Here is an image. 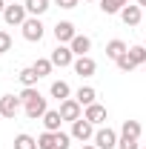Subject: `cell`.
<instances>
[{
	"label": "cell",
	"mask_w": 146,
	"mask_h": 149,
	"mask_svg": "<svg viewBox=\"0 0 146 149\" xmlns=\"http://www.w3.org/2000/svg\"><path fill=\"white\" fill-rule=\"evenodd\" d=\"M20 29H23V37H26L29 43H40L43 35H46V29H43L40 17H26V23H23Z\"/></svg>",
	"instance_id": "obj_1"
},
{
	"label": "cell",
	"mask_w": 146,
	"mask_h": 149,
	"mask_svg": "<svg viewBox=\"0 0 146 149\" xmlns=\"http://www.w3.org/2000/svg\"><path fill=\"white\" fill-rule=\"evenodd\" d=\"M29 17V12H26V6L23 3H9L6 6V12H3V20L9 23V26H23Z\"/></svg>",
	"instance_id": "obj_2"
},
{
	"label": "cell",
	"mask_w": 146,
	"mask_h": 149,
	"mask_svg": "<svg viewBox=\"0 0 146 149\" xmlns=\"http://www.w3.org/2000/svg\"><path fill=\"white\" fill-rule=\"evenodd\" d=\"M49 60L55 63V66H72L74 63V52H72V46H66V43H57L55 49H52V55H49Z\"/></svg>",
	"instance_id": "obj_3"
},
{
	"label": "cell",
	"mask_w": 146,
	"mask_h": 149,
	"mask_svg": "<svg viewBox=\"0 0 146 149\" xmlns=\"http://www.w3.org/2000/svg\"><path fill=\"white\" fill-rule=\"evenodd\" d=\"M92 141H95V146H97V149H115L120 138H117V132H115V129L103 126V129L95 132V138H92Z\"/></svg>",
	"instance_id": "obj_4"
},
{
	"label": "cell",
	"mask_w": 146,
	"mask_h": 149,
	"mask_svg": "<svg viewBox=\"0 0 146 149\" xmlns=\"http://www.w3.org/2000/svg\"><path fill=\"white\" fill-rule=\"evenodd\" d=\"M60 118L69 120V123H74L77 118H83V106L74 97H66V100H60Z\"/></svg>",
	"instance_id": "obj_5"
},
{
	"label": "cell",
	"mask_w": 146,
	"mask_h": 149,
	"mask_svg": "<svg viewBox=\"0 0 146 149\" xmlns=\"http://www.w3.org/2000/svg\"><path fill=\"white\" fill-rule=\"evenodd\" d=\"M72 138L74 141H89V138H95V123H89L86 118H77L72 123Z\"/></svg>",
	"instance_id": "obj_6"
},
{
	"label": "cell",
	"mask_w": 146,
	"mask_h": 149,
	"mask_svg": "<svg viewBox=\"0 0 146 149\" xmlns=\"http://www.w3.org/2000/svg\"><path fill=\"white\" fill-rule=\"evenodd\" d=\"M74 23H69V20H57L55 23V37H57V43H72L74 40Z\"/></svg>",
	"instance_id": "obj_7"
},
{
	"label": "cell",
	"mask_w": 146,
	"mask_h": 149,
	"mask_svg": "<svg viewBox=\"0 0 146 149\" xmlns=\"http://www.w3.org/2000/svg\"><path fill=\"white\" fill-rule=\"evenodd\" d=\"M74 72L80 74V77H92V74L97 72V63H95V60H92L89 55H83V57H74Z\"/></svg>",
	"instance_id": "obj_8"
},
{
	"label": "cell",
	"mask_w": 146,
	"mask_h": 149,
	"mask_svg": "<svg viewBox=\"0 0 146 149\" xmlns=\"http://www.w3.org/2000/svg\"><path fill=\"white\" fill-rule=\"evenodd\" d=\"M17 109H20V97L17 95H3V97H0V115H3V118H15Z\"/></svg>",
	"instance_id": "obj_9"
},
{
	"label": "cell",
	"mask_w": 146,
	"mask_h": 149,
	"mask_svg": "<svg viewBox=\"0 0 146 149\" xmlns=\"http://www.w3.org/2000/svg\"><path fill=\"white\" fill-rule=\"evenodd\" d=\"M120 20H123L126 26H138V23L143 20V9H140V6H123V9H120Z\"/></svg>",
	"instance_id": "obj_10"
},
{
	"label": "cell",
	"mask_w": 146,
	"mask_h": 149,
	"mask_svg": "<svg viewBox=\"0 0 146 149\" xmlns=\"http://www.w3.org/2000/svg\"><path fill=\"white\" fill-rule=\"evenodd\" d=\"M46 97H43V95H37L35 100H29V103H26V115H29V118H32V120H37V118H43V115H46Z\"/></svg>",
	"instance_id": "obj_11"
},
{
	"label": "cell",
	"mask_w": 146,
	"mask_h": 149,
	"mask_svg": "<svg viewBox=\"0 0 146 149\" xmlns=\"http://www.w3.org/2000/svg\"><path fill=\"white\" fill-rule=\"evenodd\" d=\"M83 118H86L89 123H103V120H106V106H100V103H92V106H86Z\"/></svg>",
	"instance_id": "obj_12"
},
{
	"label": "cell",
	"mask_w": 146,
	"mask_h": 149,
	"mask_svg": "<svg viewBox=\"0 0 146 149\" xmlns=\"http://www.w3.org/2000/svg\"><path fill=\"white\" fill-rule=\"evenodd\" d=\"M49 3H52V0H26L23 6H26V12H29L32 17H40V15H46V12L52 9Z\"/></svg>",
	"instance_id": "obj_13"
},
{
	"label": "cell",
	"mask_w": 146,
	"mask_h": 149,
	"mask_svg": "<svg viewBox=\"0 0 146 149\" xmlns=\"http://www.w3.org/2000/svg\"><path fill=\"white\" fill-rule=\"evenodd\" d=\"M60 123H63L60 109H49L46 115H43V126H46V132H60Z\"/></svg>",
	"instance_id": "obj_14"
},
{
	"label": "cell",
	"mask_w": 146,
	"mask_h": 149,
	"mask_svg": "<svg viewBox=\"0 0 146 149\" xmlns=\"http://www.w3.org/2000/svg\"><path fill=\"white\" fill-rule=\"evenodd\" d=\"M69 46H72V52H74V57H83L86 55V52H89L92 49V40L86 35H74V40L72 43H69Z\"/></svg>",
	"instance_id": "obj_15"
},
{
	"label": "cell",
	"mask_w": 146,
	"mask_h": 149,
	"mask_svg": "<svg viewBox=\"0 0 146 149\" xmlns=\"http://www.w3.org/2000/svg\"><path fill=\"white\" fill-rule=\"evenodd\" d=\"M126 52L129 49H126L123 40H109V43H106V57H109V60H117V57H123Z\"/></svg>",
	"instance_id": "obj_16"
},
{
	"label": "cell",
	"mask_w": 146,
	"mask_h": 149,
	"mask_svg": "<svg viewBox=\"0 0 146 149\" xmlns=\"http://www.w3.org/2000/svg\"><path fill=\"white\" fill-rule=\"evenodd\" d=\"M95 97H97V92H95L92 86H80V89H77V95H74V100H77L80 106H92V103H97Z\"/></svg>",
	"instance_id": "obj_17"
},
{
	"label": "cell",
	"mask_w": 146,
	"mask_h": 149,
	"mask_svg": "<svg viewBox=\"0 0 146 149\" xmlns=\"http://www.w3.org/2000/svg\"><path fill=\"white\" fill-rule=\"evenodd\" d=\"M140 132H143V126H140V120H123V126H120V135L123 138H140Z\"/></svg>",
	"instance_id": "obj_18"
},
{
	"label": "cell",
	"mask_w": 146,
	"mask_h": 149,
	"mask_svg": "<svg viewBox=\"0 0 146 149\" xmlns=\"http://www.w3.org/2000/svg\"><path fill=\"white\" fill-rule=\"evenodd\" d=\"M123 6H129V0H100V12L103 15H120Z\"/></svg>",
	"instance_id": "obj_19"
},
{
	"label": "cell",
	"mask_w": 146,
	"mask_h": 149,
	"mask_svg": "<svg viewBox=\"0 0 146 149\" xmlns=\"http://www.w3.org/2000/svg\"><path fill=\"white\" fill-rule=\"evenodd\" d=\"M20 83H23V86H35L37 80H40V74L35 72V66H26V69H20Z\"/></svg>",
	"instance_id": "obj_20"
},
{
	"label": "cell",
	"mask_w": 146,
	"mask_h": 149,
	"mask_svg": "<svg viewBox=\"0 0 146 149\" xmlns=\"http://www.w3.org/2000/svg\"><path fill=\"white\" fill-rule=\"evenodd\" d=\"M69 95H72V89H69V83H66V80H55V83H52V97L66 100Z\"/></svg>",
	"instance_id": "obj_21"
},
{
	"label": "cell",
	"mask_w": 146,
	"mask_h": 149,
	"mask_svg": "<svg viewBox=\"0 0 146 149\" xmlns=\"http://www.w3.org/2000/svg\"><path fill=\"white\" fill-rule=\"evenodd\" d=\"M37 149H57V132H43L37 138Z\"/></svg>",
	"instance_id": "obj_22"
},
{
	"label": "cell",
	"mask_w": 146,
	"mask_h": 149,
	"mask_svg": "<svg viewBox=\"0 0 146 149\" xmlns=\"http://www.w3.org/2000/svg\"><path fill=\"white\" fill-rule=\"evenodd\" d=\"M15 149H37V141L32 135H26V132H20L17 138H15Z\"/></svg>",
	"instance_id": "obj_23"
},
{
	"label": "cell",
	"mask_w": 146,
	"mask_h": 149,
	"mask_svg": "<svg viewBox=\"0 0 146 149\" xmlns=\"http://www.w3.org/2000/svg\"><path fill=\"white\" fill-rule=\"evenodd\" d=\"M126 55H129V60H132L135 66H140V63H146V46H132Z\"/></svg>",
	"instance_id": "obj_24"
},
{
	"label": "cell",
	"mask_w": 146,
	"mask_h": 149,
	"mask_svg": "<svg viewBox=\"0 0 146 149\" xmlns=\"http://www.w3.org/2000/svg\"><path fill=\"white\" fill-rule=\"evenodd\" d=\"M32 66H35V72L40 74V77H46V74L52 72V66H55V63H52L49 57H37V60H35V63H32Z\"/></svg>",
	"instance_id": "obj_25"
},
{
	"label": "cell",
	"mask_w": 146,
	"mask_h": 149,
	"mask_svg": "<svg viewBox=\"0 0 146 149\" xmlns=\"http://www.w3.org/2000/svg\"><path fill=\"white\" fill-rule=\"evenodd\" d=\"M0 52H12V35L6 29H0Z\"/></svg>",
	"instance_id": "obj_26"
},
{
	"label": "cell",
	"mask_w": 146,
	"mask_h": 149,
	"mask_svg": "<svg viewBox=\"0 0 146 149\" xmlns=\"http://www.w3.org/2000/svg\"><path fill=\"white\" fill-rule=\"evenodd\" d=\"M115 63H117V69H120V72H132V69H135V63H132V60H129V55H123V57H117V60H115Z\"/></svg>",
	"instance_id": "obj_27"
},
{
	"label": "cell",
	"mask_w": 146,
	"mask_h": 149,
	"mask_svg": "<svg viewBox=\"0 0 146 149\" xmlns=\"http://www.w3.org/2000/svg\"><path fill=\"white\" fill-rule=\"evenodd\" d=\"M117 149H140V146H138V141H135V138H123V135H120Z\"/></svg>",
	"instance_id": "obj_28"
},
{
	"label": "cell",
	"mask_w": 146,
	"mask_h": 149,
	"mask_svg": "<svg viewBox=\"0 0 146 149\" xmlns=\"http://www.w3.org/2000/svg\"><path fill=\"white\" fill-rule=\"evenodd\" d=\"M72 143V135H66V132H57V149H69Z\"/></svg>",
	"instance_id": "obj_29"
},
{
	"label": "cell",
	"mask_w": 146,
	"mask_h": 149,
	"mask_svg": "<svg viewBox=\"0 0 146 149\" xmlns=\"http://www.w3.org/2000/svg\"><path fill=\"white\" fill-rule=\"evenodd\" d=\"M57 6H60V9H77V3H80V0H55Z\"/></svg>",
	"instance_id": "obj_30"
},
{
	"label": "cell",
	"mask_w": 146,
	"mask_h": 149,
	"mask_svg": "<svg viewBox=\"0 0 146 149\" xmlns=\"http://www.w3.org/2000/svg\"><path fill=\"white\" fill-rule=\"evenodd\" d=\"M83 149H97V146H95V143H83Z\"/></svg>",
	"instance_id": "obj_31"
},
{
	"label": "cell",
	"mask_w": 146,
	"mask_h": 149,
	"mask_svg": "<svg viewBox=\"0 0 146 149\" xmlns=\"http://www.w3.org/2000/svg\"><path fill=\"white\" fill-rule=\"evenodd\" d=\"M3 12H6V3H3V0H0V15H3Z\"/></svg>",
	"instance_id": "obj_32"
},
{
	"label": "cell",
	"mask_w": 146,
	"mask_h": 149,
	"mask_svg": "<svg viewBox=\"0 0 146 149\" xmlns=\"http://www.w3.org/2000/svg\"><path fill=\"white\" fill-rule=\"evenodd\" d=\"M138 6H140V9H143V6H146V0H138Z\"/></svg>",
	"instance_id": "obj_33"
},
{
	"label": "cell",
	"mask_w": 146,
	"mask_h": 149,
	"mask_svg": "<svg viewBox=\"0 0 146 149\" xmlns=\"http://www.w3.org/2000/svg\"><path fill=\"white\" fill-rule=\"evenodd\" d=\"M140 149H146V146H140Z\"/></svg>",
	"instance_id": "obj_34"
},
{
	"label": "cell",
	"mask_w": 146,
	"mask_h": 149,
	"mask_svg": "<svg viewBox=\"0 0 146 149\" xmlns=\"http://www.w3.org/2000/svg\"><path fill=\"white\" fill-rule=\"evenodd\" d=\"M143 46H146V43H143Z\"/></svg>",
	"instance_id": "obj_35"
}]
</instances>
